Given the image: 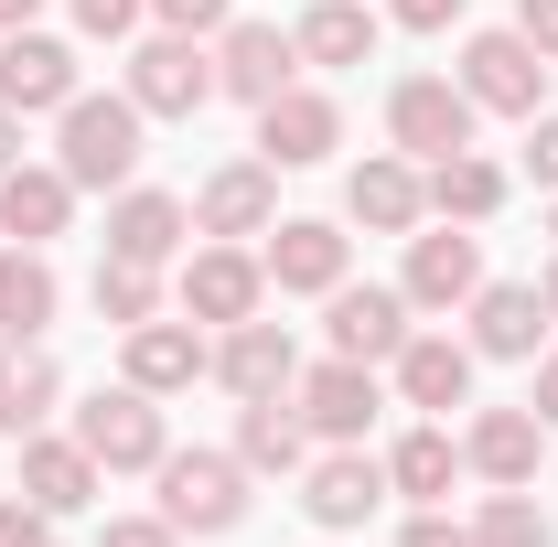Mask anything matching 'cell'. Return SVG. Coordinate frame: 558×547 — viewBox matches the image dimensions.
I'll use <instances>...</instances> for the list:
<instances>
[{"label": "cell", "mask_w": 558, "mask_h": 547, "mask_svg": "<svg viewBox=\"0 0 558 547\" xmlns=\"http://www.w3.org/2000/svg\"><path fill=\"white\" fill-rule=\"evenodd\" d=\"M75 97V44L54 33H0V108L11 119H54Z\"/></svg>", "instance_id": "11"}, {"label": "cell", "mask_w": 558, "mask_h": 547, "mask_svg": "<svg viewBox=\"0 0 558 547\" xmlns=\"http://www.w3.org/2000/svg\"><path fill=\"white\" fill-rule=\"evenodd\" d=\"M473 547H548V515L526 483H494V505L473 515Z\"/></svg>", "instance_id": "33"}, {"label": "cell", "mask_w": 558, "mask_h": 547, "mask_svg": "<svg viewBox=\"0 0 558 547\" xmlns=\"http://www.w3.org/2000/svg\"><path fill=\"white\" fill-rule=\"evenodd\" d=\"M183 236H194V205H183V194H119V205H108V258L161 269Z\"/></svg>", "instance_id": "23"}, {"label": "cell", "mask_w": 558, "mask_h": 547, "mask_svg": "<svg viewBox=\"0 0 558 547\" xmlns=\"http://www.w3.org/2000/svg\"><path fill=\"white\" fill-rule=\"evenodd\" d=\"M65 215H75V183H65V172H44V161H11V172H0V236H11V247L65 236Z\"/></svg>", "instance_id": "22"}, {"label": "cell", "mask_w": 558, "mask_h": 547, "mask_svg": "<svg viewBox=\"0 0 558 547\" xmlns=\"http://www.w3.org/2000/svg\"><path fill=\"white\" fill-rule=\"evenodd\" d=\"M537 301H548V323H558V269H548V279H537Z\"/></svg>", "instance_id": "45"}, {"label": "cell", "mask_w": 558, "mask_h": 547, "mask_svg": "<svg viewBox=\"0 0 558 547\" xmlns=\"http://www.w3.org/2000/svg\"><path fill=\"white\" fill-rule=\"evenodd\" d=\"M409 312H451V301H473L484 290V247L451 226V236H409Z\"/></svg>", "instance_id": "20"}, {"label": "cell", "mask_w": 558, "mask_h": 547, "mask_svg": "<svg viewBox=\"0 0 558 547\" xmlns=\"http://www.w3.org/2000/svg\"><path fill=\"white\" fill-rule=\"evenodd\" d=\"M140 11H150V0H75V33L119 44V33H140Z\"/></svg>", "instance_id": "35"}, {"label": "cell", "mask_w": 558, "mask_h": 547, "mask_svg": "<svg viewBox=\"0 0 558 547\" xmlns=\"http://www.w3.org/2000/svg\"><path fill=\"white\" fill-rule=\"evenodd\" d=\"M97 451H86V440H54V429H33V440H22V494H33V505H44V515H86V505H97Z\"/></svg>", "instance_id": "17"}, {"label": "cell", "mask_w": 558, "mask_h": 547, "mask_svg": "<svg viewBox=\"0 0 558 547\" xmlns=\"http://www.w3.org/2000/svg\"><path fill=\"white\" fill-rule=\"evenodd\" d=\"M537 343H548V301H537V279H484V290H473V354L537 365Z\"/></svg>", "instance_id": "13"}, {"label": "cell", "mask_w": 558, "mask_h": 547, "mask_svg": "<svg viewBox=\"0 0 558 547\" xmlns=\"http://www.w3.org/2000/svg\"><path fill=\"white\" fill-rule=\"evenodd\" d=\"M290 409L312 418L323 440H365V418L387 409V398H376V365H354V354H323V365H301V376H290Z\"/></svg>", "instance_id": "9"}, {"label": "cell", "mask_w": 558, "mask_h": 547, "mask_svg": "<svg viewBox=\"0 0 558 547\" xmlns=\"http://www.w3.org/2000/svg\"><path fill=\"white\" fill-rule=\"evenodd\" d=\"M344 150V108L323 97V86H279L269 108H258V161L269 172H312V161H333Z\"/></svg>", "instance_id": "7"}, {"label": "cell", "mask_w": 558, "mask_h": 547, "mask_svg": "<svg viewBox=\"0 0 558 547\" xmlns=\"http://www.w3.org/2000/svg\"><path fill=\"white\" fill-rule=\"evenodd\" d=\"M161 312V269H140V258H97V323H150Z\"/></svg>", "instance_id": "32"}, {"label": "cell", "mask_w": 558, "mask_h": 547, "mask_svg": "<svg viewBox=\"0 0 558 547\" xmlns=\"http://www.w3.org/2000/svg\"><path fill=\"white\" fill-rule=\"evenodd\" d=\"M150 11H161V33H194V44L226 33V0H150Z\"/></svg>", "instance_id": "37"}, {"label": "cell", "mask_w": 558, "mask_h": 547, "mask_svg": "<svg viewBox=\"0 0 558 547\" xmlns=\"http://www.w3.org/2000/svg\"><path fill=\"white\" fill-rule=\"evenodd\" d=\"M526 172L558 194V119H526Z\"/></svg>", "instance_id": "38"}, {"label": "cell", "mask_w": 558, "mask_h": 547, "mask_svg": "<svg viewBox=\"0 0 558 547\" xmlns=\"http://www.w3.org/2000/svg\"><path fill=\"white\" fill-rule=\"evenodd\" d=\"M11 150H22V119H11V108H0V172H11Z\"/></svg>", "instance_id": "44"}, {"label": "cell", "mask_w": 558, "mask_h": 547, "mask_svg": "<svg viewBox=\"0 0 558 547\" xmlns=\"http://www.w3.org/2000/svg\"><path fill=\"white\" fill-rule=\"evenodd\" d=\"M0 547H54V515L33 494H0Z\"/></svg>", "instance_id": "34"}, {"label": "cell", "mask_w": 558, "mask_h": 547, "mask_svg": "<svg viewBox=\"0 0 558 547\" xmlns=\"http://www.w3.org/2000/svg\"><path fill=\"white\" fill-rule=\"evenodd\" d=\"M97 547H183V526H172V515H108Z\"/></svg>", "instance_id": "36"}, {"label": "cell", "mask_w": 558, "mask_h": 547, "mask_svg": "<svg viewBox=\"0 0 558 547\" xmlns=\"http://www.w3.org/2000/svg\"><path fill=\"white\" fill-rule=\"evenodd\" d=\"M33 11H44V0H0V33H33Z\"/></svg>", "instance_id": "43"}, {"label": "cell", "mask_w": 558, "mask_h": 547, "mask_svg": "<svg viewBox=\"0 0 558 547\" xmlns=\"http://www.w3.org/2000/svg\"><path fill=\"white\" fill-rule=\"evenodd\" d=\"M344 215H354V226H376V236H409L418 215H429V194H418V172H409V161H354Z\"/></svg>", "instance_id": "27"}, {"label": "cell", "mask_w": 558, "mask_h": 547, "mask_svg": "<svg viewBox=\"0 0 558 547\" xmlns=\"http://www.w3.org/2000/svg\"><path fill=\"white\" fill-rule=\"evenodd\" d=\"M333 354H354V365H398V343H409V290H333Z\"/></svg>", "instance_id": "16"}, {"label": "cell", "mask_w": 558, "mask_h": 547, "mask_svg": "<svg viewBox=\"0 0 558 547\" xmlns=\"http://www.w3.org/2000/svg\"><path fill=\"white\" fill-rule=\"evenodd\" d=\"M54 398H65L54 354H44V343H0V429H11V440H33V429L54 418Z\"/></svg>", "instance_id": "26"}, {"label": "cell", "mask_w": 558, "mask_h": 547, "mask_svg": "<svg viewBox=\"0 0 558 547\" xmlns=\"http://www.w3.org/2000/svg\"><path fill=\"white\" fill-rule=\"evenodd\" d=\"M258 301H269V269H258L236 236H226V247H194V269H183V312H194V323L226 333V323H247Z\"/></svg>", "instance_id": "12"}, {"label": "cell", "mask_w": 558, "mask_h": 547, "mask_svg": "<svg viewBox=\"0 0 558 547\" xmlns=\"http://www.w3.org/2000/svg\"><path fill=\"white\" fill-rule=\"evenodd\" d=\"M258 269L279 279V290H344V236L323 226V215H290V226H269V247H258Z\"/></svg>", "instance_id": "18"}, {"label": "cell", "mask_w": 558, "mask_h": 547, "mask_svg": "<svg viewBox=\"0 0 558 547\" xmlns=\"http://www.w3.org/2000/svg\"><path fill=\"white\" fill-rule=\"evenodd\" d=\"M462 97L494 108V119H537V97H548V54H537L526 33H473V44H462Z\"/></svg>", "instance_id": "5"}, {"label": "cell", "mask_w": 558, "mask_h": 547, "mask_svg": "<svg viewBox=\"0 0 558 547\" xmlns=\"http://www.w3.org/2000/svg\"><path fill=\"white\" fill-rule=\"evenodd\" d=\"M279 226V172L269 161H226L194 194V236H269Z\"/></svg>", "instance_id": "15"}, {"label": "cell", "mask_w": 558, "mask_h": 547, "mask_svg": "<svg viewBox=\"0 0 558 547\" xmlns=\"http://www.w3.org/2000/svg\"><path fill=\"white\" fill-rule=\"evenodd\" d=\"M215 376L236 387V398H290V376H301V354H290V333L279 323H226V343H215Z\"/></svg>", "instance_id": "19"}, {"label": "cell", "mask_w": 558, "mask_h": 547, "mask_svg": "<svg viewBox=\"0 0 558 547\" xmlns=\"http://www.w3.org/2000/svg\"><path fill=\"white\" fill-rule=\"evenodd\" d=\"M215 97V54L194 44V33H150L130 54V108L140 119H194Z\"/></svg>", "instance_id": "6"}, {"label": "cell", "mask_w": 558, "mask_h": 547, "mask_svg": "<svg viewBox=\"0 0 558 547\" xmlns=\"http://www.w3.org/2000/svg\"><path fill=\"white\" fill-rule=\"evenodd\" d=\"M194 376H215V343L194 333V312H183V323H161V312H150V323H130V387L183 398Z\"/></svg>", "instance_id": "14"}, {"label": "cell", "mask_w": 558, "mask_h": 547, "mask_svg": "<svg viewBox=\"0 0 558 547\" xmlns=\"http://www.w3.org/2000/svg\"><path fill=\"white\" fill-rule=\"evenodd\" d=\"M526 409H537V418L558 429V354H537V398H526Z\"/></svg>", "instance_id": "42"}, {"label": "cell", "mask_w": 558, "mask_h": 547, "mask_svg": "<svg viewBox=\"0 0 558 547\" xmlns=\"http://www.w3.org/2000/svg\"><path fill=\"white\" fill-rule=\"evenodd\" d=\"M236 462H247V473H301V462H312V418L290 409V398H247V418H236Z\"/></svg>", "instance_id": "28"}, {"label": "cell", "mask_w": 558, "mask_h": 547, "mask_svg": "<svg viewBox=\"0 0 558 547\" xmlns=\"http://www.w3.org/2000/svg\"><path fill=\"white\" fill-rule=\"evenodd\" d=\"M54 172H65L75 194H108V183L140 172V108H130V86H119V97H86V86H75L65 108H54Z\"/></svg>", "instance_id": "1"}, {"label": "cell", "mask_w": 558, "mask_h": 547, "mask_svg": "<svg viewBox=\"0 0 558 547\" xmlns=\"http://www.w3.org/2000/svg\"><path fill=\"white\" fill-rule=\"evenodd\" d=\"M387 11H398L409 33H451V22H462V0H387Z\"/></svg>", "instance_id": "39"}, {"label": "cell", "mask_w": 558, "mask_h": 547, "mask_svg": "<svg viewBox=\"0 0 558 547\" xmlns=\"http://www.w3.org/2000/svg\"><path fill=\"white\" fill-rule=\"evenodd\" d=\"M418 194H429V215H440V226H484V215L505 205V172H494L484 150H440V161L418 172Z\"/></svg>", "instance_id": "25"}, {"label": "cell", "mask_w": 558, "mask_h": 547, "mask_svg": "<svg viewBox=\"0 0 558 547\" xmlns=\"http://www.w3.org/2000/svg\"><path fill=\"white\" fill-rule=\"evenodd\" d=\"M290 75H301V44H290L279 22H226V33H215V97H247V108H269Z\"/></svg>", "instance_id": "8"}, {"label": "cell", "mask_w": 558, "mask_h": 547, "mask_svg": "<svg viewBox=\"0 0 558 547\" xmlns=\"http://www.w3.org/2000/svg\"><path fill=\"white\" fill-rule=\"evenodd\" d=\"M398 547H473V526H451V515H409V537Z\"/></svg>", "instance_id": "41"}, {"label": "cell", "mask_w": 558, "mask_h": 547, "mask_svg": "<svg viewBox=\"0 0 558 547\" xmlns=\"http://www.w3.org/2000/svg\"><path fill=\"white\" fill-rule=\"evenodd\" d=\"M473 97H462V75H398V97H387V139L409 150V161H440V150H473Z\"/></svg>", "instance_id": "4"}, {"label": "cell", "mask_w": 558, "mask_h": 547, "mask_svg": "<svg viewBox=\"0 0 558 547\" xmlns=\"http://www.w3.org/2000/svg\"><path fill=\"white\" fill-rule=\"evenodd\" d=\"M54 301H65V290L44 269V247H11V258H0V343H33L54 323Z\"/></svg>", "instance_id": "30"}, {"label": "cell", "mask_w": 558, "mask_h": 547, "mask_svg": "<svg viewBox=\"0 0 558 547\" xmlns=\"http://www.w3.org/2000/svg\"><path fill=\"white\" fill-rule=\"evenodd\" d=\"M161 515H172L183 537L247 526V462H236V451H161Z\"/></svg>", "instance_id": "2"}, {"label": "cell", "mask_w": 558, "mask_h": 547, "mask_svg": "<svg viewBox=\"0 0 558 547\" xmlns=\"http://www.w3.org/2000/svg\"><path fill=\"white\" fill-rule=\"evenodd\" d=\"M548 226H558V215H548Z\"/></svg>", "instance_id": "46"}, {"label": "cell", "mask_w": 558, "mask_h": 547, "mask_svg": "<svg viewBox=\"0 0 558 547\" xmlns=\"http://www.w3.org/2000/svg\"><path fill=\"white\" fill-rule=\"evenodd\" d=\"M75 440L97 451V473H161V398L150 387H97L86 409H75Z\"/></svg>", "instance_id": "3"}, {"label": "cell", "mask_w": 558, "mask_h": 547, "mask_svg": "<svg viewBox=\"0 0 558 547\" xmlns=\"http://www.w3.org/2000/svg\"><path fill=\"white\" fill-rule=\"evenodd\" d=\"M537 451H548V418L537 409H484L462 429V462L484 483H537Z\"/></svg>", "instance_id": "21"}, {"label": "cell", "mask_w": 558, "mask_h": 547, "mask_svg": "<svg viewBox=\"0 0 558 547\" xmlns=\"http://www.w3.org/2000/svg\"><path fill=\"white\" fill-rule=\"evenodd\" d=\"M398 398H409V409H462V398H473V343L409 333L398 343Z\"/></svg>", "instance_id": "24"}, {"label": "cell", "mask_w": 558, "mask_h": 547, "mask_svg": "<svg viewBox=\"0 0 558 547\" xmlns=\"http://www.w3.org/2000/svg\"><path fill=\"white\" fill-rule=\"evenodd\" d=\"M462 473V451H451V429H409L398 451H387V494H418V505H440Z\"/></svg>", "instance_id": "31"}, {"label": "cell", "mask_w": 558, "mask_h": 547, "mask_svg": "<svg viewBox=\"0 0 558 547\" xmlns=\"http://www.w3.org/2000/svg\"><path fill=\"white\" fill-rule=\"evenodd\" d=\"M301 505H312V526H323V537H354V526L387 505V462H365L354 440H333V451L301 473Z\"/></svg>", "instance_id": "10"}, {"label": "cell", "mask_w": 558, "mask_h": 547, "mask_svg": "<svg viewBox=\"0 0 558 547\" xmlns=\"http://www.w3.org/2000/svg\"><path fill=\"white\" fill-rule=\"evenodd\" d=\"M515 33H526L537 54H558V0H515Z\"/></svg>", "instance_id": "40"}, {"label": "cell", "mask_w": 558, "mask_h": 547, "mask_svg": "<svg viewBox=\"0 0 558 547\" xmlns=\"http://www.w3.org/2000/svg\"><path fill=\"white\" fill-rule=\"evenodd\" d=\"M290 44H301V65H365L376 54V11L365 0H312Z\"/></svg>", "instance_id": "29"}]
</instances>
